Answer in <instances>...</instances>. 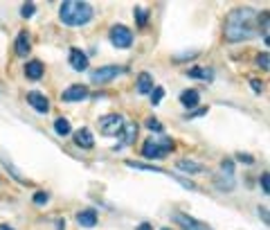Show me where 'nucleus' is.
<instances>
[{
    "instance_id": "f257e3e1",
    "label": "nucleus",
    "mask_w": 270,
    "mask_h": 230,
    "mask_svg": "<svg viewBox=\"0 0 270 230\" xmlns=\"http://www.w3.org/2000/svg\"><path fill=\"white\" fill-rule=\"evenodd\" d=\"M256 14L252 9H234L225 18V39L230 43H238V41H248L256 34Z\"/></svg>"
},
{
    "instance_id": "f03ea898",
    "label": "nucleus",
    "mask_w": 270,
    "mask_h": 230,
    "mask_svg": "<svg viewBox=\"0 0 270 230\" xmlns=\"http://www.w3.org/2000/svg\"><path fill=\"white\" fill-rule=\"evenodd\" d=\"M58 18L70 27H81L92 18V5L84 0H68L58 9Z\"/></svg>"
},
{
    "instance_id": "7ed1b4c3",
    "label": "nucleus",
    "mask_w": 270,
    "mask_h": 230,
    "mask_svg": "<svg viewBox=\"0 0 270 230\" xmlns=\"http://www.w3.org/2000/svg\"><path fill=\"white\" fill-rule=\"evenodd\" d=\"M171 149H174V140L171 138H151L142 144V156L156 160V158H164Z\"/></svg>"
},
{
    "instance_id": "20e7f679",
    "label": "nucleus",
    "mask_w": 270,
    "mask_h": 230,
    "mask_svg": "<svg viewBox=\"0 0 270 230\" xmlns=\"http://www.w3.org/2000/svg\"><path fill=\"white\" fill-rule=\"evenodd\" d=\"M122 126H124V117L117 113H108V115L99 117V133L102 135H120Z\"/></svg>"
},
{
    "instance_id": "39448f33",
    "label": "nucleus",
    "mask_w": 270,
    "mask_h": 230,
    "mask_svg": "<svg viewBox=\"0 0 270 230\" xmlns=\"http://www.w3.org/2000/svg\"><path fill=\"white\" fill-rule=\"evenodd\" d=\"M110 43L120 50L130 48V43H133V32L124 25H112L110 27Z\"/></svg>"
},
{
    "instance_id": "423d86ee",
    "label": "nucleus",
    "mask_w": 270,
    "mask_h": 230,
    "mask_svg": "<svg viewBox=\"0 0 270 230\" xmlns=\"http://www.w3.org/2000/svg\"><path fill=\"white\" fill-rule=\"evenodd\" d=\"M122 72H124L122 66H104V68H99V70H94L92 75H90V79H92L94 84H106V81L115 79L117 75H122Z\"/></svg>"
},
{
    "instance_id": "0eeeda50",
    "label": "nucleus",
    "mask_w": 270,
    "mask_h": 230,
    "mask_svg": "<svg viewBox=\"0 0 270 230\" xmlns=\"http://www.w3.org/2000/svg\"><path fill=\"white\" fill-rule=\"evenodd\" d=\"M220 169H223V174L220 176H225V178H216V187L218 189H232L234 187V162L232 160H223L220 162Z\"/></svg>"
},
{
    "instance_id": "6e6552de",
    "label": "nucleus",
    "mask_w": 270,
    "mask_h": 230,
    "mask_svg": "<svg viewBox=\"0 0 270 230\" xmlns=\"http://www.w3.org/2000/svg\"><path fill=\"white\" fill-rule=\"evenodd\" d=\"M27 104L38 113H48L50 111V99L45 97L43 93H38V90H30V93H27Z\"/></svg>"
},
{
    "instance_id": "1a4fd4ad",
    "label": "nucleus",
    "mask_w": 270,
    "mask_h": 230,
    "mask_svg": "<svg viewBox=\"0 0 270 230\" xmlns=\"http://www.w3.org/2000/svg\"><path fill=\"white\" fill-rule=\"evenodd\" d=\"M86 97H88V88L81 84H72L70 88H66L61 95L63 102H81V99H86Z\"/></svg>"
},
{
    "instance_id": "9d476101",
    "label": "nucleus",
    "mask_w": 270,
    "mask_h": 230,
    "mask_svg": "<svg viewBox=\"0 0 270 230\" xmlns=\"http://www.w3.org/2000/svg\"><path fill=\"white\" fill-rule=\"evenodd\" d=\"M174 221L182 230H210V225L200 223V221L192 219V216H187V214H180V212H176V214H174Z\"/></svg>"
},
{
    "instance_id": "9b49d317",
    "label": "nucleus",
    "mask_w": 270,
    "mask_h": 230,
    "mask_svg": "<svg viewBox=\"0 0 270 230\" xmlns=\"http://www.w3.org/2000/svg\"><path fill=\"white\" fill-rule=\"evenodd\" d=\"M70 66H72V70L84 72L86 68H88V54H84L79 48H72L70 50Z\"/></svg>"
},
{
    "instance_id": "f8f14e48",
    "label": "nucleus",
    "mask_w": 270,
    "mask_h": 230,
    "mask_svg": "<svg viewBox=\"0 0 270 230\" xmlns=\"http://www.w3.org/2000/svg\"><path fill=\"white\" fill-rule=\"evenodd\" d=\"M74 144H76V147H81V149H90V147L94 144L92 131L86 129V126H84V129H79V131L74 133Z\"/></svg>"
},
{
    "instance_id": "ddd939ff",
    "label": "nucleus",
    "mask_w": 270,
    "mask_h": 230,
    "mask_svg": "<svg viewBox=\"0 0 270 230\" xmlns=\"http://www.w3.org/2000/svg\"><path fill=\"white\" fill-rule=\"evenodd\" d=\"M135 86H138V93L140 95H148L153 90V77L148 75V72H140Z\"/></svg>"
},
{
    "instance_id": "4468645a",
    "label": "nucleus",
    "mask_w": 270,
    "mask_h": 230,
    "mask_svg": "<svg viewBox=\"0 0 270 230\" xmlns=\"http://www.w3.org/2000/svg\"><path fill=\"white\" fill-rule=\"evenodd\" d=\"M198 102H200V95H198V90H182L180 93V104H182L184 108H194L198 106Z\"/></svg>"
},
{
    "instance_id": "2eb2a0df",
    "label": "nucleus",
    "mask_w": 270,
    "mask_h": 230,
    "mask_svg": "<svg viewBox=\"0 0 270 230\" xmlns=\"http://www.w3.org/2000/svg\"><path fill=\"white\" fill-rule=\"evenodd\" d=\"M76 223L84 225V228H92V225H97V212L94 210H81L79 214H76Z\"/></svg>"
},
{
    "instance_id": "dca6fc26",
    "label": "nucleus",
    "mask_w": 270,
    "mask_h": 230,
    "mask_svg": "<svg viewBox=\"0 0 270 230\" xmlns=\"http://www.w3.org/2000/svg\"><path fill=\"white\" fill-rule=\"evenodd\" d=\"M43 72H45L43 63L36 61V59L25 66V77H27V79H34V81H36V79H40V77H43Z\"/></svg>"
},
{
    "instance_id": "f3484780",
    "label": "nucleus",
    "mask_w": 270,
    "mask_h": 230,
    "mask_svg": "<svg viewBox=\"0 0 270 230\" xmlns=\"http://www.w3.org/2000/svg\"><path fill=\"white\" fill-rule=\"evenodd\" d=\"M120 135H122V140H124V144H133L135 135H138V124H135V122H124Z\"/></svg>"
},
{
    "instance_id": "a211bd4d",
    "label": "nucleus",
    "mask_w": 270,
    "mask_h": 230,
    "mask_svg": "<svg viewBox=\"0 0 270 230\" xmlns=\"http://www.w3.org/2000/svg\"><path fill=\"white\" fill-rule=\"evenodd\" d=\"M184 75L192 77V79H202V81H212V79H214L212 68H192V70H187Z\"/></svg>"
},
{
    "instance_id": "6ab92c4d",
    "label": "nucleus",
    "mask_w": 270,
    "mask_h": 230,
    "mask_svg": "<svg viewBox=\"0 0 270 230\" xmlns=\"http://www.w3.org/2000/svg\"><path fill=\"white\" fill-rule=\"evenodd\" d=\"M14 50H16L18 57H25V54L30 52V36H27V32H20V34H18Z\"/></svg>"
},
{
    "instance_id": "aec40b11",
    "label": "nucleus",
    "mask_w": 270,
    "mask_h": 230,
    "mask_svg": "<svg viewBox=\"0 0 270 230\" xmlns=\"http://www.w3.org/2000/svg\"><path fill=\"white\" fill-rule=\"evenodd\" d=\"M176 167L182 171H189V174H198V171H202L205 167L200 165V162H194V160H187V158H180L178 162H176Z\"/></svg>"
},
{
    "instance_id": "412c9836",
    "label": "nucleus",
    "mask_w": 270,
    "mask_h": 230,
    "mask_svg": "<svg viewBox=\"0 0 270 230\" xmlns=\"http://www.w3.org/2000/svg\"><path fill=\"white\" fill-rule=\"evenodd\" d=\"M54 131H56L58 135H70L72 126H70V122H68L66 117H58V120L54 122Z\"/></svg>"
},
{
    "instance_id": "4be33fe9",
    "label": "nucleus",
    "mask_w": 270,
    "mask_h": 230,
    "mask_svg": "<svg viewBox=\"0 0 270 230\" xmlns=\"http://www.w3.org/2000/svg\"><path fill=\"white\" fill-rule=\"evenodd\" d=\"M126 165L133 167V169H142V171H158V174H164L162 167H156V165H144V162H133V160H126Z\"/></svg>"
},
{
    "instance_id": "5701e85b",
    "label": "nucleus",
    "mask_w": 270,
    "mask_h": 230,
    "mask_svg": "<svg viewBox=\"0 0 270 230\" xmlns=\"http://www.w3.org/2000/svg\"><path fill=\"white\" fill-rule=\"evenodd\" d=\"M0 162H2V165H4V169H7V171H9V174H12V176H14V178H16V180H18V183H27V180H25V178H22V174H20V171H18V169H16V167H14V165H12V162H9V160H7V158H0Z\"/></svg>"
},
{
    "instance_id": "b1692460",
    "label": "nucleus",
    "mask_w": 270,
    "mask_h": 230,
    "mask_svg": "<svg viewBox=\"0 0 270 230\" xmlns=\"http://www.w3.org/2000/svg\"><path fill=\"white\" fill-rule=\"evenodd\" d=\"M162 97H164L162 86H153V90H151V104H153V106H158V104L162 102Z\"/></svg>"
},
{
    "instance_id": "393cba45",
    "label": "nucleus",
    "mask_w": 270,
    "mask_h": 230,
    "mask_svg": "<svg viewBox=\"0 0 270 230\" xmlns=\"http://www.w3.org/2000/svg\"><path fill=\"white\" fill-rule=\"evenodd\" d=\"M146 129L148 131H156V133H162V131H164V126L160 124V120H156V117H148V120H146Z\"/></svg>"
},
{
    "instance_id": "a878e982",
    "label": "nucleus",
    "mask_w": 270,
    "mask_h": 230,
    "mask_svg": "<svg viewBox=\"0 0 270 230\" xmlns=\"http://www.w3.org/2000/svg\"><path fill=\"white\" fill-rule=\"evenodd\" d=\"M146 14H148V12H146V9H142V7L135 9V18H138V25H140V27L146 25V18H148Z\"/></svg>"
},
{
    "instance_id": "bb28decb",
    "label": "nucleus",
    "mask_w": 270,
    "mask_h": 230,
    "mask_svg": "<svg viewBox=\"0 0 270 230\" xmlns=\"http://www.w3.org/2000/svg\"><path fill=\"white\" fill-rule=\"evenodd\" d=\"M34 12H36V5L34 3H25V5H22V9H20V14L25 18H32V16H34Z\"/></svg>"
},
{
    "instance_id": "cd10ccee",
    "label": "nucleus",
    "mask_w": 270,
    "mask_h": 230,
    "mask_svg": "<svg viewBox=\"0 0 270 230\" xmlns=\"http://www.w3.org/2000/svg\"><path fill=\"white\" fill-rule=\"evenodd\" d=\"M48 201H50V194L48 192H36L34 194V203H36V205H45Z\"/></svg>"
},
{
    "instance_id": "c85d7f7f",
    "label": "nucleus",
    "mask_w": 270,
    "mask_h": 230,
    "mask_svg": "<svg viewBox=\"0 0 270 230\" xmlns=\"http://www.w3.org/2000/svg\"><path fill=\"white\" fill-rule=\"evenodd\" d=\"M259 183H261V189H264V194H270V176H268V171H266V174H261Z\"/></svg>"
},
{
    "instance_id": "c756f323",
    "label": "nucleus",
    "mask_w": 270,
    "mask_h": 230,
    "mask_svg": "<svg viewBox=\"0 0 270 230\" xmlns=\"http://www.w3.org/2000/svg\"><path fill=\"white\" fill-rule=\"evenodd\" d=\"M256 63H259V66L264 68V70H268V52L259 54V57H256Z\"/></svg>"
},
{
    "instance_id": "7c9ffc66",
    "label": "nucleus",
    "mask_w": 270,
    "mask_h": 230,
    "mask_svg": "<svg viewBox=\"0 0 270 230\" xmlns=\"http://www.w3.org/2000/svg\"><path fill=\"white\" fill-rule=\"evenodd\" d=\"M238 160H241V162H246V165H252V162H254V158H252V156H248V153H238Z\"/></svg>"
},
{
    "instance_id": "2f4dec72",
    "label": "nucleus",
    "mask_w": 270,
    "mask_h": 230,
    "mask_svg": "<svg viewBox=\"0 0 270 230\" xmlns=\"http://www.w3.org/2000/svg\"><path fill=\"white\" fill-rule=\"evenodd\" d=\"M250 84H252V90H254V93H261V90H264V84H261V81L252 79V81H250Z\"/></svg>"
},
{
    "instance_id": "473e14b6",
    "label": "nucleus",
    "mask_w": 270,
    "mask_h": 230,
    "mask_svg": "<svg viewBox=\"0 0 270 230\" xmlns=\"http://www.w3.org/2000/svg\"><path fill=\"white\" fill-rule=\"evenodd\" d=\"M259 214H261V219H264V223L268 225V210H266V207H259Z\"/></svg>"
},
{
    "instance_id": "72a5a7b5",
    "label": "nucleus",
    "mask_w": 270,
    "mask_h": 230,
    "mask_svg": "<svg viewBox=\"0 0 270 230\" xmlns=\"http://www.w3.org/2000/svg\"><path fill=\"white\" fill-rule=\"evenodd\" d=\"M138 230H151V225H148V223H142Z\"/></svg>"
},
{
    "instance_id": "f704fd0d",
    "label": "nucleus",
    "mask_w": 270,
    "mask_h": 230,
    "mask_svg": "<svg viewBox=\"0 0 270 230\" xmlns=\"http://www.w3.org/2000/svg\"><path fill=\"white\" fill-rule=\"evenodd\" d=\"M0 230H14V228H9V225H0Z\"/></svg>"
},
{
    "instance_id": "c9c22d12",
    "label": "nucleus",
    "mask_w": 270,
    "mask_h": 230,
    "mask_svg": "<svg viewBox=\"0 0 270 230\" xmlns=\"http://www.w3.org/2000/svg\"><path fill=\"white\" fill-rule=\"evenodd\" d=\"M162 230H169V228H162Z\"/></svg>"
}]
</instances>
